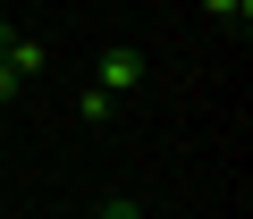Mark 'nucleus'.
Masks as SVG:
<instances>
[{"label":"nucleus","mask_w":253,"mask_h":219,"mask_svg":"<svg viewBox=\"0 0 253 219\" xmlns=\"http://www.w3.org/2000/svg\"><path fill=\"white\" fill-rule=\"evenodd\" d=\"M101 219H144V211H135V202H126V194H118V202H101Z\"/></svg>","instance_id":"obj_6"},{"label":"nucleus","mask_w":253,"mask_h":219,"mask_svg":"<svg viewBox=\"0 0 253 219\" xmlns=\"http://www.w3.org/2000/svg\"><path fill=\"white\" fill-rule=\"evenodd\" d=\"M9 34H17V26H9V17H0V51H9Z\"/></svg>","instance_id":"obj_7"},{"label":"nucleus","mask_w":253,"mask_h":219,"mask_svg":"<svg viewBox=\"0 0 253 219\" xmlns=\"http://www.w3.org/2000/svg\"><path fill=\"white\" fill-rule=\"evenodd\" d=\"M93 84H101L110 101L144 93V51H135V42H110V51H101V76H93Z\"/></svg>","instance_id":"obj_1"},{"label":"nucleus","mask_w":253,"mask_h":219,"mask_svg":"<svg viewBox=\"0 0 253 219\" xmlns=\"http://www.w3.org/2000/svg\"><path fill=\"white\" fill-rule=\"evenodd\" d=\"M203 9H211V17H236V26H245V17H253V0H203Z\"/></svg>","instance_id":"obj_4"},{"label":"nucleus","mask_w":253,"mask_h":219,"mask_svg":"<svg viewBox=\"0 0 253 219\" xmlns=\"http://www.w3.org/2000/svg\"><path fill=\"white\" fill-rule=\"evenodd\" d=\"M17 93H26V76H17L9 59H0V101H17Z\"/></svg>","instance_id":"obj_5"},{"label":"nucleus","mask_w":253,"mask_h":219,"mask_svg":"<svg viewBox=\"0 0 253 219\" xmlns=\"http://www.w3.org/2000/svg\"><path fill=\"white\" fill-rule=\"evenodd\" d=\"M76 118H84V127H101V118H118V101H110L101 84H84V93H76Z\"/></svg>","instance_id":"obj_3"},{"label":"nucleus","mask_w":253,"mask_h":219,"mask_svg":"<svg viewBox=\"0 0 253 219\" xmlns=\"http://www.w3.org/2000/svg\"><path fill=\"white\" fill-rule=\"evenodd\" d=\"M0 59H9V68H17V76H26V84H34V76H42V68H51V51H42V42H34V34H9V51H0Z\"/></svg>","instance_id":"obj_2"}]
</instances>
